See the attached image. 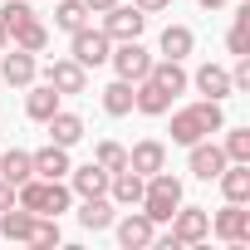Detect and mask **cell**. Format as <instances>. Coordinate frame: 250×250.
<instances>
[{
    "instance_id": "24",
    "label": "cell",
    "mask_w": 250,
    "mask_h": 250,
    "mask_svg": "<svg viewBox=\"0 0 250 250\" xmlns=\"http://www.w3.org/2000/svg\"><path fill=\"white\" fill-rule=\"evenodd\" d=\"M103 113H108V118H128V113H133V83H128V79H113V83L103 88Z\"/></svg>"
},
{
    "instance_id": "31",
    "label": "cell",
    "mask_w": 250,
    "mask_h": 250,
    "mask_svg": "<svg viewBox=\"0 0 250 250\" xmlns=\"http://www.w3.org/2000/svg\"><path fill=\"white\" fill-rule=\"evenodd\" d=\"M93 162H98L103 172H123V167H128V147H123V143H98Z\"/></svg>"
},
{
    "instance_id": "26",
    "label": "cell",
    "mask_w": 250,
    "mask_h": 250,
    "mask_svg": "<svg viewBox=\"0 0 250 250\" xmlns=\"http://www.w3.org/2000/svg\"><path fill=\"white\" fill-rule=\"evenodd\" d=\"M88 15H93V10L83 5V0H59V5H54V25H59V30H69V35H74V30H83V25H88Z\"/></svg>"
},
{
    "instance_id": "8",
    "label": "cell",
    "mask_w": 250,
    "mask_h": 250,
    "mask_svg": "<svg viewBox=\"0 0 250 250\" xmlns=\"http://www.w3.org/2000/svg\"><path fill=\"white\" fill-rule=\"evenodd\" d=\"M143 25H147V15H143L138 5H113V10H103V35H108V40H138Z\"/></svg>"
},
{
    "instance_id": "27",
    "label": "cell",
    "mask_w": 250,
    "mask_h": 250,
    "mask_svg": "<svg viewBox=\"0 0 250 250\" xmlns=\"http://www.w3.org/2000/svg\"><path fill=\"white\" fill-rule=\"evenodd\" d=\"M10 44H15V49H30V54H40V49L49 44V30H44L40 20H25L20 30H10Z\"/></svg>"
},
{
    "instance_id": "36",
    "label": "cell",
    "mask_w": 250,
    "mask_h": 250,
    "mask_svg": "<svg viewBox=\"0 0 250 250\" xmlns=\"http://www.w3.org/2000/svg\"><path fill=\"white\" fill-rule=\"evenodd\" d=\"M83 5H88V10H98V15H103V10H113V5H118V0H83Z\"/></svg>"
},
{
    "instance_id": "34",
    "label": "cell",
    "mask_w": 250,
    "mask_h": 250,
    "mask_svg": "<svg viewBox=\"0 0 250 250\" xmlns=\"http://www.w3.org/2000/svg\"><path fill=\"white\" fill-rule=\"evenodd\" d=\"M133 5H138L143 15H157V10H167V5H172V0H133Z\"/></svg>"
},
{
    "instance_id": "23",
    "label": "cell",
    "mask_w": 250,
    "mask_h": 250,
    "mask_svg": "<svg viewBox=\"0 0 250 250\" xmlns=\"http://www.w3.org/2000/svg\"><path fill=\"white\" fill-rule=\"evenodd\" d=\"M157 49H162V59H187V54L196 49V35H191L187 25H167L162 40H157Z\"/></svg>"
},
{
    "instance_id": "38",
    "label": "cell",
    "mask_w": 250,
    "mask_h": 250,
    "mask_svg": "<svg viewBox=\"0 0 250 250\" xmlns=\"http://www.w3.org/2000/svg\"><path fill=\"white\" fill-rule=\"evenodd\" d=\"M196 5H206V10H221V5H226V0H196Z\"/></svg>"
},
{
    "instance_id": "30",
    "label": "cell",
    "mask_w": 250,
    "mask_h": 250,
    "mask_svg": "<svg viewBox=\"0 0 250 250\" xmlns=\"http://www.w3.org/2000/svg\"><path fill=\"white\" fill-rule=\"evenodd\" d=\"M221 133H226V143H221L226 162H250V128H221Z\"/></svg>"
},
{
    "instance_id": "10",
    "label": "cell",
    "mask_w": 250,
    "mask_h": 250,
    "mask_svg": "<svg viewBox=\"0 0 250 250\" xmlns=\"http://www.w3.org/2000/svg\"><path fill=\"white\" fill-rule=\"evenodd\" d=\"M44 83H54L59 93H83L88 88V69L79 59H49L44 64Z\"/></svg>"
},
{
    "instance_id": "4",
    "label": "cell",
    "mask_w": 250,
    "mask_h": 250,
    "mask_svg": "<svg viewBox=\"0 0 250 250\" xmlns=\"http://www.w3.org/2000/svg\"><path fill=\"white\" fill-rule=\"evenodd\" d=\"M211 235V211L206 206H177L172 211V240L177 245H201Z\"/></svg>"
},
{
    "instance_id": "28",
    "label": "cell",
    "mask_w": 250,
    "mask_h": 250,
    "mask_svg": "<svg viewBox=\"0 0 250 250\" xmlns=\"http://www.w3.org/2000/svg\"><path fill=\"white\" fill-rule=\"evenodd\" d=\"M226 44H230V54H235V59H240V54H250V5H240V10H235Z\"/></svg>"
},
{
    "instance_id": "11",
    "label": "cell",
    "mask_w": 250,
    "mask_h": 250,
    "mask_svg": "<svg viewBox=\"0 0 250 250\" xmlns=\"http://www.w3.org/2000/svg\"><path fill=\"white\" fill-rule=\"evenodd\" d=\"M118 226V245L123 250H143V245H152V235H157V221H147L143 211H128L123 221H113Z\"/></svg>"
},
{
    "instance_id": "32",
    "label": "cell",
    "mask_w": 250,
    "mask_h": 250,
    "mask_svg": "<svg viewBox=\"0 0 250 250\" xmlns=\"http://www.w3.org/2000/svg\"><path fill=\"white\" fill-rule=\"evenodd\" d=\"M0 20H5V30H20L25 20H35V10L25 5V0H5V10H0Z\"/></svg>"
},
{
    "instance_id": "12",
    "label": "cell",
    "mask_w": 250,
    "mask_h": 250,
    "mask_svg": "<svg viewBox=\"0 0 250 250\" xmlns=\"http://www.w3.org/2000/svg\"><path fill=\"white\" fill-rule=\"evenodd\" d=\"M187 167H191V177H201V182H216L221 177V167H226V152L216 147V143H191V157H187Z\"/></svg>"
},
{
    "instance_id": "13",
    "label": "cell",
    "mask_w": 250,
    "mask_h": 250,
    "mask_svg": "<svg viewBox=\"0 0 250 250\" xmlns=\"http://www.w3.org/2000/svg\"><path fill=\"white\" fill-rule=\"evenodd\" d=\"M108 177L98 162H83V167H69V191L74 196H108Z\"/></svg>"
},
{
    "instance_id": "21",
    "label": "cell",
    "mask_w": 250,
    "mask_h": 250,
    "mask_svg": "<svg viewBox=\"0 0 250 250\" xmlns=\"http://www.w3.org/2000/svg\"><path fill=\"white\" fill-rule=\"evenodd\" d=\"M216 182H221L226 201H250V162H226Z\"/></svg>"
},
{
    "instance_id": "29",
    "label": "cell",
    "mask_w": 250,
    "mask_h": 250,
    "mask_svg": "<svg viewBox=\"0 0 250 250\" xmlns=\"http://www.w3.org/2000/svg\"><path fill=\"white\" fill-rule=\"evenodd\" d=\"M25 245H35V250H54V245H59V216H35Z\"/></svg>"
},
{
    "instance_id": "25",
    "label": "cell",
    "mask_w": 250,
    "mask_h": 250,
    "mask_svg": "<svg viewBox=\"0 0 250 250\" xmlns=\"http://www.w3.org/2000/svg\"><path fill=\"white\" fill-rule=\"evenodd\" d=\"M0 177H5L10 187H20V182H30L35 177V162H30V152H0Z\"/></svg>"
},
{
    "instance_id": "9",
    "label": "cell",
    "mask_w": 250,
    "mask_h": 250,
    "mask_svg": "<svg viewBox=\"0 0 250 250\" xmlns=\"http://www.w3.org/2000/svg\"><path fill=\"white\" fill-rule=\"evenodd\" d=\"M0 79H5L10 88H30V83L40 79V59H35L30 49H15V44H10V54L0 59Z\"/></svg>"
},
{
    "instance_id": "37",
    "label": "cell",
    "mask_w": 250,
    "mask_h": 250,
    "mask_svg": "<svg viewBox=\"0 0 250 250\" xmlns=\"http://www.w3.org/2000/svg\"><path fill=\"white\" fill-rule=\"evenodd\" d=\"M0 49H10V30H5V20H0Z\"/></svg>"
},
{
    "instance_id": "17",
    "label": "cell",
    "mask_w": 250,
    "mask_h": 250,
    "mask_svg": "<svg viewBox=\"0 0 250 250\" xmlns=\"http://www.w3.org/2000/svg\"><path fill=\"white\" fill-rule=\"evenodd\" d=\"M147 79H152V83H162L172 98H177V93H187V83H191V74L182 69V59H152Z\"/></svg>"
},
{
    "instance_id": "2",
    "label": "cell",
    "mask_w": 250,
    "mask_h": 250,
    "mask_svg": "<svg viewBox=\"0 0 250 250\" xmlns=\"http://www.w3.org/2000/svg\"><path fill=\"white\" fill-rule=\"evenodd\" d=\"M221 128H226V118H221V103H211V98L172 113V143H182V147H191V143H201V138H211Z\"/></svg>"
},
{
    "instance_id": "22",
    "label": "cell",
    "mask_w": 250,
    "mask_h": 250,
    "mask_svg": "<svg viewBox=\"0 0 250 250\" xmlns=\"http://www.w3.org/2000/svg\"><path fill=\"white\" fill-rule=\"evenodd\" d=\"M118 216H113V201L108 196H83V206H79V226L83 230H108Z\"/></svg>"
},
{
    "instance_id": "33",
    "label": "cell",
    "mask_w": 250,
    "mask_h": 250,
    "mask_svg": "<svg viewBox=\"0 0 250 250\" xmlns=\"http://www.w3.org/2000/svg\"><path fill=\"white\" fill-rule=\"evenodd\" d=\"M230 88H250V54H240V64L230 69Z\"/></svg>"
},
{
    "instance_id": "5",
    "label": "cell",
    "mask_w": 250,
    "mask_h": 250,
    "mask_svg": "<svg viewBox=\"0 0 250 250\" xmlns=\"http://www.w3.org/2000/svg\"><path fill=\"white\" fill-rule=\"evenodd\" d=\"M108 64H113V74H118V79L138 83V79H147V69H152V54H147L138 40H118V49L108 54Z\"/></svg>"
},
{
    "instance_id": "6",
    "label": "cell",
    "mask_w": 250,
    "mask_h": 250,
    "mask_svg": "<svg viewBox=\"0 0 250 250\" xmlns=\"http://www.w3.org/2000/svg\"><path fill=\"white\" fill-rule=\"evenodd\" d=\"M211 230H216L226 245H245V240H250V211H245V201H226V206L211 216Z\"/></svg>"
},
{
    "instance_id": "18",
    "label": "cell",
    "mask_w": 250,
    "mask_h": 250,
    "mask_svg": "<svg viewBox=\"0 0 250 250\" xmlns=\"http://www.w3.org/2000/svg\"><path fill=\"white\" fill-rule=\"evenodd\" d=\"M128 167H133L138 177H152V172L167 167V147H162L157 138H147V143H138V147L128 152Z\"/></svg>"
},
{
    "instance_id": "7",
    "label": "cell",
    "mask_w": 250,
    "mask_h": 250,
    "mask_svg": "<svg viewBox=\"0 0 250 250\" xmlns=\"http://www.w3.org/2000/svg\"><path fill=\"white\" fill-rule=\"evenodd\" d=\"M108 54H113V40L103 35V30H74V54L69 59H79L83 69H98V64H108Z\"/></svg>"
},
{
    "instance_id": "35",
    "label": "cell",
    "mask_w": 250,
    "mask_h": 250,
    "mask_svg": "<svg viewBox=\"0 0 250 250\" xmlns=\"http://www.w3.org/2000/svg\"><path fill=\"white\" fill-rule=\"evenodd\" d=\"M5 206H15V187H10L5 177H0V211H5Z\"/></svg>"
},
{
    "instance_id": "1",
    "label": "cell",
    "mask_w": 250,
    "mask_h": 250,
    "mask_svg": "<svg viewBox=\"0 0 250 250\" xmlns=\"http://www.w3.org/2000/svg\"><path fill=\"white\" fill-rule=\"evenodd\" d=\"M74 201V191L64 187V177H30L15 187V206L35 211V216H64Z\"/></svg>"
},
{
    "instance_id": "15",
    "label": "cell",
    "mask_w": 250,
    "mask_h": 250,
    "mask_svg": "<svg viewBox=\"0 0 250 250\" xmlns=\"http://www.w3.org/2000/svg\"><path fill=\"white\" fill-rule=\"evenodd\" d=\"M191 83H196V93H206L211 103H221V98L235 93V88H230V74H226L221 64H201V69L191 74Z\"/></svg>"
},
{
    "instance_id": "20",
    "label": "cell",
    "mask_w": 250,
    "mask_h": 250,
    "mask_svg": "<svg viewBox=\"0 0 250 250\" xmlns=\"http://www.w3.org/2000/svg\"><path fill=\"white\" fill-rule=\"evenodd\" d=\"M30 162H35V177H69V147H59V143H49V147H40V152H30Z\"/></svg>"
},
{
    "instance_id": "19",
    "label": "cell",
    "mask_w": 250,
    "mask_h": 250,
    "mask_svg": "<svg viewBox=\"0 0 250 250\" xmlns=\"http://www.w3.org/2000/svg\"><path fill=\"white\" fill-rule=\"evenodd\" d=\"M44 128H49V143H59V147H74V143L83 138V118L59 108V113H49V118H44Z\"/></svg>"
},
{
    "instance_id": "3",
    "label": "cell",
    "mask_w": 250,
    "mask_h": 250,
    "mask_svg": "<svg viewBox=\"0 0 250 250\" xmlns=\"http://www.w3.org/2000/svg\"><path fill=\"white\" fill-rule=\"evenodd\" d=\"M138 206H143V216H147V221H157V226H162V221H172V211L182 206V182H177L167 167H162V172H152V177L143 182V201H138Z\"/></svg>"
},
{
    "instance_id": "16",
    "label": "cell",
    "mask_w": 250,
    "mask_h": 250,
    "mask_svg": "<svg viewBox=\"0 0 250 250\" xmlns=\"http://www.w3.org/2000/svg\"><path fill=\"white\" fill-rule=\"evenodd\" d=\"M59 98H64V93H59L54 83H30V93H25V118H30V123H44L49 113H59Z\"/></svg>"
},
{
    "instance_id": "14",
    "label": "cell",
    "mask_w": 250,
    "mask_h": 250,
    "mask_svg": "<svg viewBox=\"0 0 250 250\" xmlns=\"http://www.w3.org/2000/svg\"><path fill=\"white\" fill-rule=\"evenodd\" d=\"M143 182H147V177H138L133 167L113 172V177H108V201H113V206H138V201H143Z\"/></svg>"
}]
</instances>
